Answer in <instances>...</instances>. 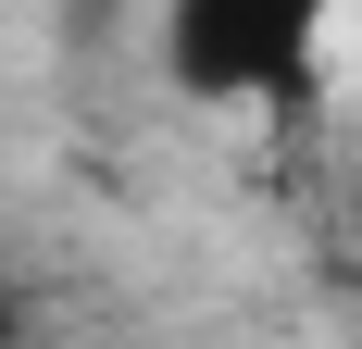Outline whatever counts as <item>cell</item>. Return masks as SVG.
Instances as JSON below:
<instances>
[{
  "mask_svg": "<svg viewBox=\"0 0 362 349\" xmlns=\"http://www.w3.org/2000/svg\"><path fill=\"white\" fill-rule=\"evenodd\" d=\"M350 0H163V75L200 112H300L325 100V37Z\"/></svg>",
  "mask_w": 362,
  "mask_h": 349,
  "instance_id": "1",
  "label": "cell"
}]
</instances>
